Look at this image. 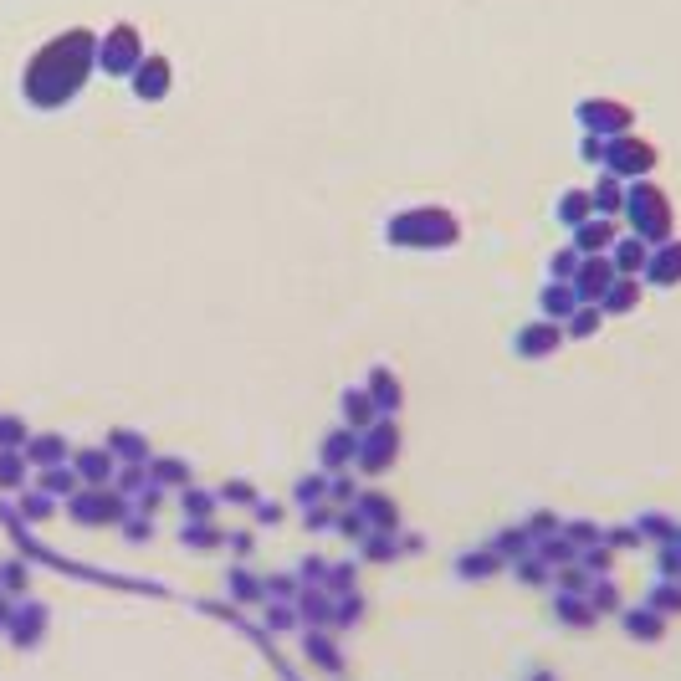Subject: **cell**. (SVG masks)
<instances>
[{
  "label": "cell",
  "mask_w": 681,
  "mask_h": 681,
  "mask_svg": "<svg viewBox=\"0 0 681 681\" xmlns=\"http://www.w3.org/2000/svg\"><path fill=\"white\" fill-rule=\"evenodd\" d=\"M630 630H635V635H656L661 625H656L651 615H630Z\"/></svg>",
  "instance_id": "obj_1"
}]
</instances>
